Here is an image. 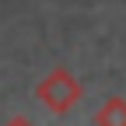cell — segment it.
Segmentation results:
<instances>
[{"label": "cell", "mask_w": 126, "mask_h": 126, "mask_svg": "<svg viewBox=\"0 0 126 126\" xmlns=\"http://www.w3.org/2000/svg\"><path fill=\"white\" fill-rule=\"evenodd\" d=\"M81 94H84L81 81H77L67 67H53V70L35 84V98L49 109L53 116H67L70 109L81 102Z\"/></svg>", "instance_id": "6da1fadb"}, {"label": "cell", "mask_w": 126, "mask_h": 126, "mask_svg": "<svg viewBox=\"0 0 126 126\" xmlns=\"http://www.w3.org/2000/svg\"><path fill=\"white\" fill-rule=\"evenodd\" d=\"M94 126H126V98L123 94H109L94 112Z\"/></svg>", "instance_id": "7a4b0ae2"}, {"label": "cell", "mask_w": 126, "mask_h": 126, "mask_svg": "<svg viewBox=\"0 0 126 126\" xmlns=\"http://www.w3.org/2000/svg\"><path fill=\"white\" fill-rule=\"evenodd\" d=\"M4 126H35V123H32V119H25V116H11Z\"/></svg>", "instance_id": "3957f363"}]
</instances>
